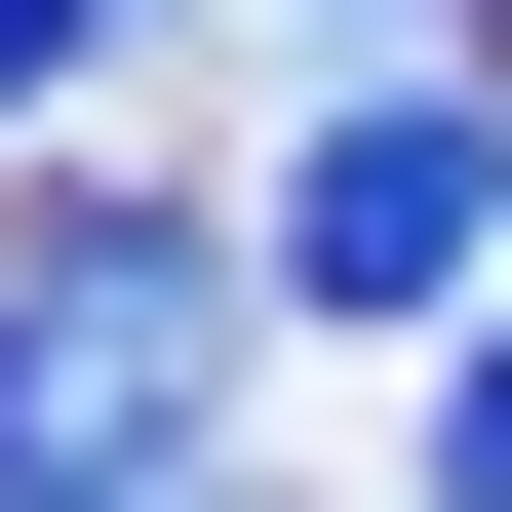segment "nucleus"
I'll list each match as a JSON object with an SVG mask.
<instances>
[{"label": "nucleus", "instance_id": "nucleus-1", "mask_svg": "<svg viewBox=\"0 0 512 512\" xmlns=\"http://www.w3.org/2000/svg\"><path fill=\"white\" fill-rule=\"evenodd\" d=\"M237 316H276V237L40 197L0 237V512H237Z\"/></svg>", "mask_w": 512, "mask_h": 512}, {"label": "nucleus", "instance_id": "nucleus-2", "mask_svg": "<svg viewBox=\"0 0 512 512\" xmlns=\"http://www.w3.org/2000/svg\"><path fill=\"white\" fill-rule=\"evenodd\" d=\"M237 237H276V316H473V237H512V119H473L434 40H355V79H316V158H276Z\"/></svg>", "mask_w": 512, "mask_h": 512}, {"label": "nucleus", "instance_id": "nucleus-3", "mask_svg": "<svg viewBox=\"0 0 512 512\" xmlns=\"http://www.w3.org/2000/svg\"><path fill=\"white\" fill-rule=\"evenodd\" d=\"M158 40V0H0V119H79V79H119Z\"/></svg>", "mask_w": 512, "mask_h": 512}, {"label": "nucleus", "instance_id": "nucleus-4", "mask_svg": "<svg viewBox=\"0 0 512 512\" xmlns=\"http://www.w3.org/2000/svg\"><path fill=\"white\" fill-rule=\"evenodd\" d=\"M434 512H512V355H473V394H434Z\"/></svg>", "mask_w": 512, "mask_h": 512}, {"label": "nucleus", "instance_id": "nucleus-5", "mask_svg": "<svg viewBox=\"0 0 512 512\" xmlns=\"http://www.w3.org/2000/svg\"><path fill=\"white\" fill-rule=\"evenodd\" d=\"M316 40H434V0H316Z\"/></svg>", "mask_w": 512, "mask_h": 512}]
</instances>
